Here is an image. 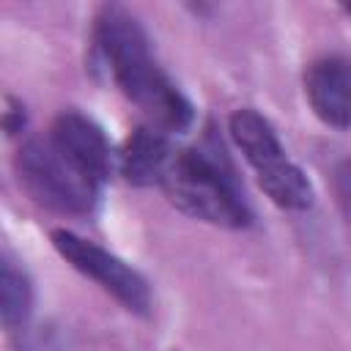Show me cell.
Masks as SVG:
<instances>
[{"instance_id": "6da1fadb", "label": "cell", "mask_w": 351, "mask_h": 351, "mask_svg": "<svg viewBox=\"0 0 351 351\" xmlns=\"http://www.w3.org/2000/svg\"><path fill=\"white\" fill-rule=\"evenodd\" d=\"M93 49L110 80L156 126L184 132L192 123V104L156 66L148 36L132 11L101 5L93 25Z\"/></svg>"}, {"instance_id": "7a4b0ae2", "label": "cell", "mask_w": 351, "mask_h": 351, "mask_svg": "<svg viewBox=\"0 0 351 351\" xmlns=\"http://www.w3.org/2000/svg\"><path fill=\"white\" fill-rule=\"evenodd\" d=\"M159 186L178 211L195 219L219 228H247L252 219L228 167L206 148L176 151Z\"/></svg>"}, {"instance_id": "3957f363", "label": "cell", "mask_w": 351, "mask_h": 351, "mask_svg": "<svg viewBox=\"0 0 351 351\" xmlns=\"http://www.w3.org/2000/svg\"><path fill=\"white\" fill-rule=\"evenodd\" d=\"M19 184L38 203L60 214H88L96 203L99 184L82 173L52 137H30L14 159Z\"/></svg>"}, {"instance_id": "277c9868", "label": "cell", "mask_w": 351, "mask_h": 351, "mask_svg": "<svg viewBox=\"0 0 351 351\" xmlns=\"http://www.w3.org/2000/svg\"><path fill=\"white\" fill-rule=\"evenodd\" d=\"M230 137L236 140L244 159L252 165L258 184L271 197V203L288 211L310 208L313 186L307 176L285 156L266 118H261L255 110H236L230 115Z\"/></svg>"}, {"instance_id": "5b68a950", "label": "cell", "mask_w": 351, "mask_h": 351, "mask_svg": "<svg viewBox=\"0 0 351 351\" xmlns=\"http://www.w3.org/2000/svg\"><path fill=\"white\" fill-rule=\"evenodd\" d=\"M52 247L63 261H69L77 271L96 280L107 293H112L126 310L132 313H148L151 307V291L140 271L126 266L112 252L101 250L99 244L71 233V230H52Z\"/></svg>"}, {"instance_id": "8992f818", "label": "cell", "mask_w": 351, "mask_h": 351, "mask_svg": "<svg viewBox=\"0 0 351 351\" xmlns=\"http://www.w3.org/2000/svg\"><path fill=\"white\" fill-rule=\"evenodd\" d=\"M49 137L96 184L110 178V173L118 162V154H112L99 123H93L90 118H85L80 112H60L52 121Z\"/></svg>"}, {"instance_id": "52a82bcc", "label": "cell", "mask_w": 351, "mask_h": 351, "mask_svg": "<svg viewBox=\"0 0 351 351\" xmlns=\"http://www.w3.org/2000/svg\"><path fill=\"white\" fill-rule=\"evenodd\" d=\"M304 93L324 123L351 129V58L326 55L313 60L304 71Z\"/></svg>"}, {"instance_id": "ba28073f", "label": "cell", "mask_w": 351, "mask_h": 351, "mask_svg": "<svg viewBox=\"0 0 351 351\" xmlns=\"http://www.w3.org/2000/svg\"><path fill=\"white\" fill-rule=\"evenodd\" d=\"M176 151L170 148L167 137L151 126H137L118 151V170L134 186L162 184Z\"/></svg>"}, {"instance_id": "9c48e42d", "label": "cell", "mask_w": 351, "mask_h": 351, "mask_svg": "<svg viewBox=\"0 0 351 351\" xmlns=\"http://www.w3.org/2000/svg\"><path fill=\"white\" fill-rule=\"evenodd\" d=\"M30 304H33V288L27 274L11 261L3 258L0 266V318L5 329H19L25 326L27 315H30Z\"/></svg>"}, {"instance_id": "30bf717a", "label": "cell", "mask_w": 351, "mask_h": 351, "mask_svg": "<svg viewBox=\"0 0 351 351\" xmlns=\"http://www.w3.org/2000/svg\"><path fill=\"white\" fill-rule=\"evenodd\" d=\"M335 192H337V203H340L346 219L351 222V162H343L335 170Z\"/></svg>"}, {"instance_id": "8fae6325", "label": "cell", "mask_w": 351, "mask_h": 351, "mask_svg": "<svg viewBox=\"0 0 351 351\" xmlns=\"http://www.w3.org/2000/svg\"><path fill=\"white\" fill-rule=\"evenodd\" d=\"M25 126V107L14 99V96H5V110H3V129L8 134H19Z\"/></svg>"}, {"instance_id": "7c38bea8", "label": "cell", "mask_w": 351, "mask_h": 351, "mask_svg": "<svg viewBox=\"0 0 351 351\" xmlns=\"http://www.w3.org/2000/svg\"><path fill=\"white\" fill-rule=\"evenodd\" d=\"M348 11H351V5H348Z\"/></svg>"}]
</instances>
